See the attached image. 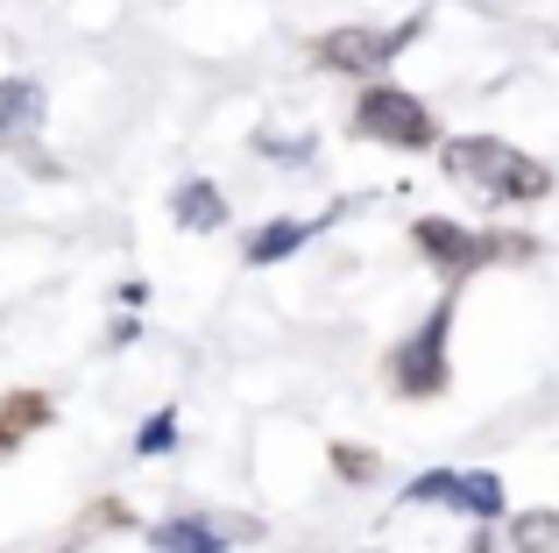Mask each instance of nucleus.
Wrapping results in <instances>:
<instances>
[{"mask_svg": "<svg viewBox=\"0 0 559 553\" xmlns=\"http://www.w3.org/2000/svg\"><path fill=\"white\" fill-rule=\"evenodd\" d=\"M411 242L432 270H447V284L461 291L475 270H503V263H532L538 256V235H518V227H461L447 213H425L411 221Z\"/></svg>", "mask_w": 559, "mask_h": 553, "instance_id": "f03ea898", "label": "nucleus"}, {"mask_svg": "<svg viewBox=\"0 0 559 553\" xmlns=\"http://www.w3.org/2000/svg\"><path fill=\"white\" fill-rule=\"evenodd\" d=\"M170 221H178L185 235H219V227H227V192H219L213 178H185L178 192H170Z\"/></svg>", "mask_w": 559, "mask_h": 553, "instance_id": "0eeeda50", "label": "nucleus"}, {"mask_svg": "<svg viewBox=\"0 0 559 553\" xmlns=\"http://www.w3.org/2000/svg\"><path fill=\"white\" fill-rule=\"evenodd\" d=\"M510 553H559V511H518L510 518Z\"/></svg>", "mask_w": 559, "mask_h": 553, "instance_id": "f8f14e48", "label": "nucleus"}, {"mask_svg": "<svg viewBox=\"0 0 559 553\" xmlns=\"http://www.w3.org/2000/svg\"><path fill=\"white\" fill-rule=\"evenodd\" d=\"M418 36H425V14H411V22H396V28L347 22V28H326V36L312 43V57H319V71H333V79H369L376 85V71L390 64L404 43H418Z\"/></svg>", "mask_w": 559, "mask_h": 553, "instance_id": "39448f33", "label": "nucleus"}, {"mask_svg": "<svg viewBox=\"0 0 559 553\" xmlns=\"http://www.w3.org/2000/svg\"><path fill=\"white\" fill-rule=\"evenodd\" d=\"M43 107H50V99H43L36 79H22V71H14V79H0V142H8V150H36Z\"/></svg>", "mask_w": 559, "mask_h": 553, "instance_id": "423d86ee", "label": "nucleus"}, {"mask_svg": "<svg viewBox=\"0 0 559 553\" xmlns=\"http://www.w3.org/2000/svg\"><path fill=\"white\" fill-rule=\"evenodd\" d=\"M150 546L156 553H227V532L205 526V518H164V526H150Z\"/></svg>", "mask_w": 559, "mask_h": 553, "instance_id": "9d476101", "label": "nucleus"}, {"mask_svg": "<svg viewBox=\"0 0 559 553\" xmlns=\"http://www.w3.org/2000/svg\"><path fill=\"white\" fill-rule=\"evenodd\" d=\"M43 426H50V398H43V390H8V398H0V455H14V447Z\"/></svg>", "mask_w": 559, "mask_h": 553, "instance_id": "1a4fd4ad", "label": "nucleus"}, {"mask_svg": "<svg viewBox=\"0 0 559 553\" xmlns=\"http://www.w3.org/2000/svg\"><path fill=\"white\" fill-rule=\"evenodd\" d=\"M439 164H447L453 185H475L496 207H538V199H552V170L503 136H453V142H439Z\"/></svg>", "mask_w": 559, "mask_h": 553, "instance_id": "f257e3e1", "label": "nucleus"}, {"mask_svg": "<svg viewBox=\"0 0 559 553\" xmlns=\"http://www.w3.org/2000/svg\"><path fill=\"white\" fill-rule=\"evenodd\" d=\"M453 511H461L467 526H503V483H496L489 469H461V497H453Z\"/></svg>", "mask_w": 559, "mask_h": 553, "instance_id": "9b49d317", "label": "nucleus"}, {"mask_svg": "<svg viewBox=\"0 0 559 553\" xmlns=\"http://www.w3.org/2000/svg\"><path fill=\"white\" fill-rule=\"evenodd\" d=\"M453 313H461V291H447V298L382 355V384H390L396 398H447V384H453V355H447Z\"/></svg>", "mask_w": 559, "mask_h": 553, "instance_id": "7ed1b4c3", "label": "nucleus"}, {"mask_svg": "<svg viewBox=\"0 0 559 553\" xmlns=\"http://www.w3.org/2000/svg\"><path fill=\"white\" fill-rule=\"evenodd\" d=\"M347 136H361V142H382V150H439V121H432V107H425L418 93H404V85H361V99H355V114H347Z\"/></svg>", "mask_w": 559, "mask_h": 553, "instance_id": "20e7f679", "label": "nucleus"}, {"mask_svg": "<svg viewBox=\"0 0 559 553\" xmlns=\"http://www.w3.org/2000/svg\"><path fill=\"white\" fill-rule=\"evenodd\" d=\"M255 150H262V156H290V164H312L319 142H312V136H255Z\"/></svg>", "mask_w": 559, "mask_h": 553, "instance_id": "dca6fc26", "label": "nucleus"}, {"mask_svg": "<svg viewBox=\"0 0 559 553\" xmlns=\"http://www.w3.org/2000/svg\"><path fill=\"white\" fill-rule=\"evenodd\" d=\"M326 461H333V475H341V483H376V475H382L376 447H347V440H333V447H326Z\"/></svg>", "mask_w": 559, "mask_h": 553, "instance_id": "4468645a", "label": "nucleus"}, {"mask_svg": "<svg viewBox=\"0 0 559 553\" xmlns=\"http://www.w3.org/2000/svg\"><path fill=\"white\" fill-rule=\"evenodd\" d=\"M326 221H341V207L319 213V221H270V227H255V235H248V263L270 270V263H284V256H298V249H305V242H312Z\"/></svg>", "mask_w": 559, "mask_h": 553, "instance_id": "6e6552de", "label": "nucleus"}, {"mask_svg": "<svg viewBox=\"0 0 559 553\" xmlns=\"http://www.w3.org/2000/svg\"><path fill=\"white\" fill-rule=\"evenodd\" d=\"M170 440H178V412H156L150 426L135 433V455H170Z\"/></svg>", "mask_w": 559, "mask_h": 553, "instance_id": "2eb2a0df", "label": "nucleus"}, {"mask_svg": "<svg viewBox=\"0 0 559 553\" xmlns=\"http://www.w3.org/2000/svg\"><path fill=\"white\" fill-rule=\"evenodd\" d=\"M453 497H461V469H425V475H411V483H404V497H396V504L418 511V504H453Z\"/></svg>", "mask_w": 559, "mask_h": 553, "instance_id": "ddd939ff", "label": "nucleus"}]
</instances>
